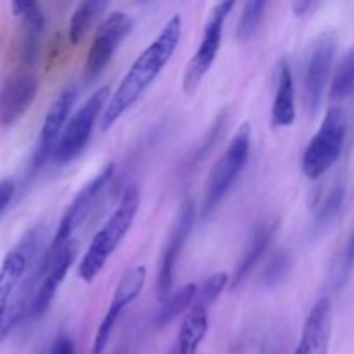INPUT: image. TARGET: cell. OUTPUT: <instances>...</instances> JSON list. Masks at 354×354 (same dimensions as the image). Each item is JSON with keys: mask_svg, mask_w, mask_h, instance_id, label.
<instances>
[{"mask_svg": "<svg viewBox=\"0 0 354 354\" xmlns=\"http://www.w3.org/2000/svg\"><path fill=\"white\" fill-rule=\"evenodd\" d=\"M75 100L76 88L75 86H68L52 102L50 109H48L47 116L44 120V124H41L40 135H38L37 147H35L33 158H31L30 173H37L47 162V159L52 158L55 144H57L59 137H61L62 130H64L66 123H68L69 113H71L73 106H75Z\"/></svg>", "mask_w": 354, "mask_h": 354, "instance_id": "4fadbf2b", "label": "cell"}, {"mask_svg": "<svg viewBox=\"0 0 354 354\" xmlns=\"http://www.w3.org/2000/svg\"><path fill=\"white\" fill-rule=\"evenodd\" d=\"M334 325V310L328 297H322L311 308L294 354H328Z\"/></svg>", "mask_w": 354, "mask_h": 354, "instance_id": "2e32d148", "label": "cell"}, {"mask_svg": "<svg viewBox=\"0 0 354 354\" xmlns=\"http://www.w3.org/2000/svg\"><path fill=\"white\" fill-rule=\"evenodd\" d=\"M296 121V86L290 66L282 62L279 73L275 100L272 106V124L275 128H287Z\"/></svg>", "mask_w": 354, "mask_h": 354, "instance_id": "d6986e66", "label": "cell"}, {"mask_svg": "<svg viewBox=\"0 0 354 354\" xmlns=\"http://www.w3.org/2000/svg\"><path fill=\"white\" fill-rule=\"evenodd\" d=\"M14 190H16V185L10 178L0 180V213L7 207V204L10 203L14 196Z\"/></svg>", "mask_w": 354, "mask_h": 354, "instance_id": "f1b7e54d", "label": "cell"}, {"mask_svg": "<svg viewBox=\"0 0 354 354\" xmlns=\"http://www.w3.org/2000/svg\"><path fill=\"white\" fill-rule=\"evenodd\" d=\"M348 133V120L341 107L325 113L320 128L303 154V173L311 180L324 176L341 158Z\"/></svg>", "mask_w": 354, "mask_h": 354, "instance_id": "277c9868", "label": "cell"}, {"mask_svg": "<svg viewBox=\"0 0 354 354\" xmlns=\"http://www.w3.org/2000/svg\"><path fill=\"white\" fill-rule=\"evenodd\" d=\"M228 286H230V277H228V273H214V275H211L209 279L203 283V287H199L196 303L209 310L211 304L221 296V292H223Z\"/></svg>", "mask_w": 354, "mask_h": 354, "instance_id": "cb8c5ba5", "label": "cell"}, {"mask_svg": "<svg viewBox=\"0 0 354 354\" xmlns=\"http://www.w3.org/2000/svg\"><path fill=\"white\" fill-rule=\"evenodd\" d=\"M10 7H12V12L23 19L24 28H30V30L38 31V33L44 31L45 17L37 2H31V0L19 2V0H16V2L10 3Z\"/></svg>", "mask_w": 354, "mask_h": 354, "instance_id": "484cf974", "label": "cell"}, {"mask_svg": "<svg viewBox=\"0 0 354 354\" xmlns=\"http://www.w3.org/2000/svg\"><path fill=\"white\" fill-rule=\"evenodd\" d=\"M106 7L107 2H99V0L82 2L76 7V10L73 12L71 23H69V41L73 45H78L85 38V35L92 28L93 21L102 14Z\"/></svg>", "mask_w": 354, "mask_h": 354, "instance_id": "44dd1931", "label": "cell"}, {"mask_svg": "<svg viewBox=\"0 0 354 354\" xmlns=\"http://www.w3.org/2000/svg\"><path fill=\"white\" fill-rule=\"evenodd\" d=\"M40 228H33L23 237V241L3 258L0 266V322L9 308L10 299L14 297L17 286L23 282L30 261L35 258L38 244H40Z\"/></svg>", "mask_w": 354, "mask_h": 354, "instance_id": "8fae6325", "label": "cell"}, {"mask_svg": "<svg viewBox=\"0 0 354 354\" xmlns=\"http://www.w3.org/2000/svg\"><path fill=\"white\" fill-rule=\"evenodd\" d=\"M109 99V88L107 86H100L73 114L71 120L66 123L64 130H62L61 137H59L57 144H55L54 154H52V159L57 165H66V162L73 161L85 149V145L90 140V135L93 131V127H95L97 118H99V114L102 116Z\"/></svg>", "mask_w": 354, "mask_h": 354, "instance_id": "5b68a950", "label": "cell"}, {"mask_svg": "<svg viewBox=\"0 0 354 354\" xmlns=\"http://www.w3.org/2000/svg\"><path fill=\"white\" fill-rule=\"evenodd\" d=\"M133 28V21L127 12L114 10L104 17L102 23L97 28L92 45L88 48L85 62V78L95 80L106 69L118 47L123 44L124 38L130 35Z\"/></svg>", "mask_w": 354, "mask_h": 354, "instance_id": "ba28073f", "label": "cell"}, {"mask_svg": "<svg viewBox=\"0 0 354 354\" xmlns=\"http://www.w3.org/2000/svg\"><path fill=\"white\" fill-rule=\"evenodd\" d=\"M234 7L235 2L228 0V2L216 3L209 12V17L204 24L199 47H197L196 54L187 64L185 73H183V90L187 93L196 92L199 83L203 82V78L213 66L218 50H220L221 38H223L225 23H227Z\"/></svg>", "mask_w": 354, "mask_h": 354, "instance_id": "8992f818", "label": "cell"}, {"mask_svg": "<svg viewBox=\"0 0 354 354\" xmlns=\"http://www.w3.org/2000/svg\"><path fill=\"white\" fill-rule=\"evenodd\" d=\"M113 171L114 166L107 165L106 168L100 169L93 178H90L88 182L85 183V187L76 194L75 199L69 203L64 214H62L61 221H59V227L50 242L52 249H62L69 241H71V234L75 232V228L82 223L83 218L88 214V211L92 209V204L95 203V199L99 197V194L102 192L104 187L109 183Z\"/></svg>", "mask_w": 354, "mask_h": 354, "instance_id": "7c38bea8", "label": "cell"}, {"mask_svg": "<svg viewBox=\"0 0 354 354\" xmlns=\"http://www.w3.org/2000/svg\"><path fill=\"white\" fill-rule=\"evenodd\" d=\"M138 207H140V190L137 185L127 187L116 209L113 211L109 220L102 225V228L93 235L88 249L80 261L78 275L83 282L90 283L99 277V273L102 272L106 263L114 254L118 245L123 242V239L130 232L135 216L138 213Z\"/></svg>", "mask_w": 354, "mask_h": 354, "instance_id": "7a4b0ae2", "label": "cell"}, {"mask_svg": "<svg viewBox=\"0 0 354 354\" xmlns=\"http://www.w3.org/2000/svg\"><path fill=\"white\" fill-rule=\"evenodd\" d=\"M335 52H337V37L334 31H324L318 35L308 52L306 69H304V102L311 114L317 113L322 104V97L330 78Z\"/></svg>", "mask_w": 354, "mask_h": 354, "instance_id": "52a82bcc", "label": "cell"}, {"mask_svg": "<svg viewBox=\"0 0 354 354\" xmlns=\"http://www.w3.org/2000/svg\"><path fill=\"white\" fill-rule=\"evenodd\" d=\"M197 290H199V287L196 283H185L178 290L171 292V296L165 303H161V308H159L158 315H156V327H166L176 317H180L183 311L190 310L197 299Z\"/></svg>", "mask_w": 354, "mask_h": 354, "instance_id": "ffe728a7", "label": "cell"}, {"mask_svg": "<svg viewBox=\"0 0 354 354\" xmlns=\"http://www.w3.org/2000/svg\"><path fill=\"white\" fill-rule=\"evenodd\" d=\"M330 97L334 100H346L354 97V48L339 62L330 85Z\"/></svg>", "mask_w": 354, "mask_h": 354, "instance_id": "7402d4cb", "label": "cell"}, {"mask_svg": "<svg viewBox=\"0 0 354 354\" xmlns=\"http://www.w3.org/2000/svg\"><path fill=\"white\" fill-rule=\"evenodd\" d=\"M289 258H287V254H283V252L275 256V259L270 263L268 268L265 270V275H263V280H265L266 286H275L280 280L286 279L287 270H289Z\"/></svg>", "mask_w": 354, "mask_h": 354, "instance_id": "83f0119b", "label": "cell"}, {"mask_svg": "<svg viewBox=\"0 0 354 354\" xmlns=\"http://www.w3.org/2000/svg\"><path fill=\"white\" fill-rule=\"evenodd\" d=\"M249 151H251V124L242 123L228 147L225 149L223 156L214 162L207 176L206 189H204L203 216H209L221 203V199L227 196L248 162Z\"/></svg>", "mask_w": 354, "mask_h": 354, "instance_id": "3957f363", "label": "cell"}, {"mask_svg": "<svg viewBox=\"0 0 354 354\" xmlns=\"http://www.w3.org/2000/svg\"><path fill=\"white\" fill-rule=\"evenodd\" d=\"M180 38H182V17L176 14L165 24L154 41H151L145 50L135 59L124 78L107 100L106 109L100 116V128L104 131L109 130L151 88L152 83L161 75L171 55L175 54Z\"/></svg>", "mask_w": 354, "mask_h": 354, "instance_id": "6da1fadb", "label": "cell"}, {"mask_svg": "<svg viewBox=\"0 0 354 354\" xmlns=\"http://www.w3.org/2000/svg\"><path fill=\"white\" fill-rule=\"evenodd\" d=\"M38 92V80L33 69L23 66L14 71L0 88V124L9 127L19 121L33 104Z\"/></svg>", "mask_w": 354, "mask_h": 354, "instance_id": "5bb4252c", "label": "cell"}, {"mask_svg": "<svg viewBox=\"0 0 354 354\" xmlns=\"http://www.w3.org/2000/svg\"><path fill=\"white\" fill-rule=\"evenodd\" d=\"M76 256H78V244L75 241H69L55 254L54 261L50 263L48 270L45 272L44 279H41L40 286H38L37 292H35L31 306L28 310V318H31V320L40 318L50 308L52 301H54L55 294H57V289L64 282L66 273L69 272L71 265L75 263Z\"/></svg>", "mask_w": 354, "mask_h": 354, "instance_id": "9a60e30c", "label": "cell"}, {"mask_svg": "<svg viewBox=\"0 0 354 354\" xmlns=\"http://www.w3.org/2000/svg\"><path fill=\"white\" fill-rule=\"evenodd\" d=\"M315 6H317L315 2H294L292 3L296 16H304V14H308V10L313 9Z\"/></svg>", "mask_w": 354, "mask_h": 354, "instance_id": "4dcf8cb0", "label": "cell"}, {"mask_svg": "<svg viewBox=\"0 0 354 354\" xmlns=\"http://www.w3.org/2000/svg\"><path fill=\"white\" fill-rule=\"evenodd\" d=\"M50 354H75V344L69 337L61 335V337L55 339V342L52 344Z\"/></svg>", "mask_w": 354, "mask_h": 354, "instance_id": "f546056e", "label": "cell"}, {"mask_svg": "<svg viewBox=\"0 0 354 354\" xmlns=\"http://www.w3.org/2000/svg\"><path fill=\"white\" fill-rule=\"evenodd\" d=\"M266 2L265 0H254V2H248L244 6V10L241 14V21L237 26V35L241 40H249L258 30L259 23L265 14Z\"/></svg>", "mask_w": 354, "mask_h": 354, "instance_id": "603a6c76", "label": "cell"}, {"mask_svg": "<svg viewBox=\"0 0 354 354\" xmlns=\"http://www.w3.org/2000/svg\"><path fill=\"white\" fill-rule=\"evenodd\" d=\"M145 277H147V272H145L144 266H135V268L128 270V272L121 277L116 289H114L109 310L106 311L99 328H97V334L92 346V354H104V351H106L118 318H120L121 313L127 310L128 304H131L138 296H140L142 289H144L145 286Z\"/></svg>", "mask_w": 354, "mask_h": 354, "instance_id": "30bf717a", "label": "cell"}, {"mask_svg": "<svg viewBox=\"0 0 354 354\" xmlns=\"http://www.w3.org/2000/svg\"><path fill=\"white\" fill-rule=\"evenodd\" d=\"M346 196V187L342 183H335L330 190H328L327 196L322 199L320 206L317 209V223H328L335 214L341 209L342 203H344Z\"/></svg>", "mask_w": 354, "mask_h": 354, "instance_id": "d4e9b609", "label": "cell"}, {"mask_svg": "<svg viewBox=\"0 0 354 354\" xmlns=\"http://www.w3.org/2000/svg\"><path fill=\"white\" fill-rule=\"evenodd\" d=\"M353 268H354V227H353L351 234H349L348 242H346V245H344L341 261H339V265H337V277H335V280H337V286H342V283L346 282V279H348Z\"/></svg>", "mask_w": 354, "mask_h": 354, "instance_id": "4316f807", "label": "cell"}, {"mask_svg": "<svg viewBox=\"0 0 354 354\" xmlns=\"http://www.w3.org/2000/svg\"><path fill=\"white\" fill-rule=\"evenodd\" d=\"M194 225V203L187 197L180 206V213L176 221L173 223L171 232L168 235V242L162 248L161 258L158 265V277H156V290H158L159 303H165L171 296L173 279H175V268L178 263L182 249L192 232Z\"/></svg>", "mask_w": 354, "mask_h": 354, "instance_id": "9c48e42d", "label": "cell"}, {"mask_svg": "<svg viewBox=\"0 0 354 354\" xmlns=\"http://www.w3.org/2000/svg\"><path fill=\"white\" fill-rule=\"evenodd\" d=\"M207 328H209L207 308L194 303L180 325L178 335L169 354H197L201 342L206 339Z\"/></svg>", "mask_w": 354, "mask_h": 354, "instance_id": "e0dca14e", "label": "cell"}, {"mask_svg": "<svg viewBox=\"0 0 354 354\" xmlns=\"http://www.w3.org/2000/svg\"><path fill=\"white\" fill-rule=\"evenodd\" d=\"M277 227H279V220H270L265 221V223L259 225L254 232H252V237L249 241L248 248H245L244 254L239 259L237 266L234 270V275L230 279L232 287L241 286L242 280L251 273V270L258 265V261L261 259L263 252L268 248L270 241H272L273 234L277 232Z\"/></svg>", "mask_w": 354, "mask_h": 354, "instance_id": "ac0fdd59", "label": "cell"}]
</instances>
